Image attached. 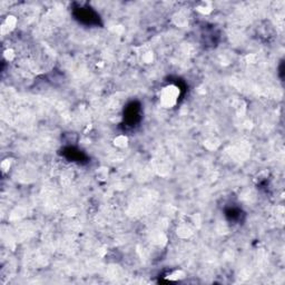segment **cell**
I'll return each instance as SVG.
<instances>
[{
  "label": "cell",
  "instance_id": "obj_3",
  "mask_svg": "<svg viewBox=\"0 0 285 285\" xmlns=\"http://www.w3.org/2000/svg\"><path fill=\"white\" fill-rule=\"evenodd\" d=\"M115 144L117 146H119V147H124V146H126V144H127V138L124 137V136H119V137H117L115 139Z\"/></svg>",
  "mask_w": 285,
  "mask_h": 285
},
{
  "label": "cell",
  "instance_id": "obj_2",
  "mask_svg": "<svg viewBox=\"0 0 285 285\" xmlns=\"http://www.w3.org/2000/svg\"><path fill=\"white\" fill-rule=\"evenodd\" d=\"M16 23H17V19L13 17V16H9V17H7V19L5 20L4 25H2V28H1V30H2V34H5L6 31H9V30H11V29L15 28Z\"/></svg>",
  "mask_w": 285,
  "mask_h": 285
},
{
  "label": "cell",
  "instance_id": "obj_1",
  "mask_svg": "<svg viewBox=\"0 0 285 285\" xmlns=\"http://www.w3.org/2000/svg\"><path fill=\"white\" fill-rule=\"evenodd\" d=\"M179 95V89L176 86H167L162 90V94H161V100L162 104L165 107H173L178 98Z\"/></svg>",
  "mask_w": 285,
  "mask_h": 285
},
{
  "label": "cell",
  "instance_id": "obj_5",
  "mask_svg": "<svg viewBox=\"0 0 285 285\" xmlns=\"http://www.w3.org/2000/svg\"><path fill=\"white\" fill-rule=\"evenodd\" d=\"M9 166H10L9 159H6V161H4V162H2V164H1V168H2V170H4V172H7V170L9 169Z\"/></svg>",
  "mask_w": 285,
  "mask_h": 285
},
{
  "label": "cell",
  "instance_id": "obj_4",
  "mask_svg": "<svg viewBox=\"0 0 285 285\" xmlns=\"http://www.w3.org/2000/svg\"><path fill=\"white\" fill-rule=\"evenodd\" d=\"M13 51L11 50V49H7L6 51H5V57H6L7 60H12L13 59Z\"/></svg>",
  "mask_w": 285,
  "mask_h": 285
}]
</instances>
